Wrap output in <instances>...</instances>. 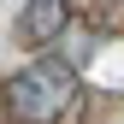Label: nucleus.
<instances>
[{"instance_id": "1", "label": "nucleus", "mask_w": 124, "mask_h": 124, "mask_svg": "<svg viewBox=\"0 0 124 124\" xmlns=\"http://www.w3.org/2000/svg\"><path fill=\"white\" fill-rule=\"evenodd\" d=\"M77 95V65L71 59H36L6 83V112L18 124H53Z\"/></svg>"}, {"instance_id": "2", "label": "nucleus", "mask_w": 124, "mask_h": 124, "mask_svg": "<svg viewBox=\"0 0 124 124\" xmlns=\"http://www.w3.org/2000/svg\"><path fill=\"white\" fill-rule=\"evenodd\" d=\"M71 30V0H24V18H18V41L24 47H47Z\"/></svg>"}]
</instances>
